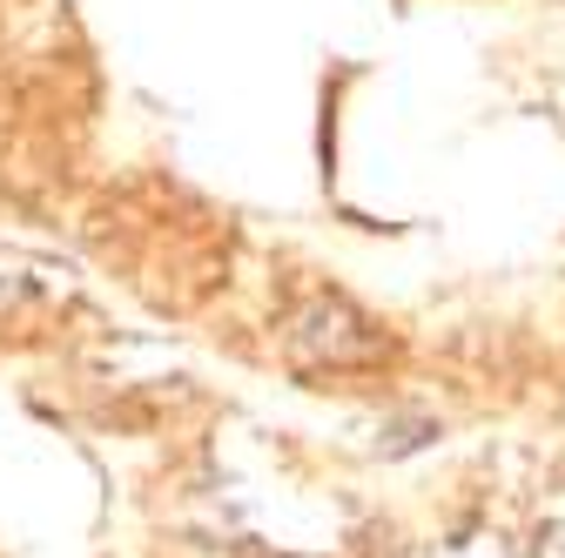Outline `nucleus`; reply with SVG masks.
<instances>
[]
</instances>
